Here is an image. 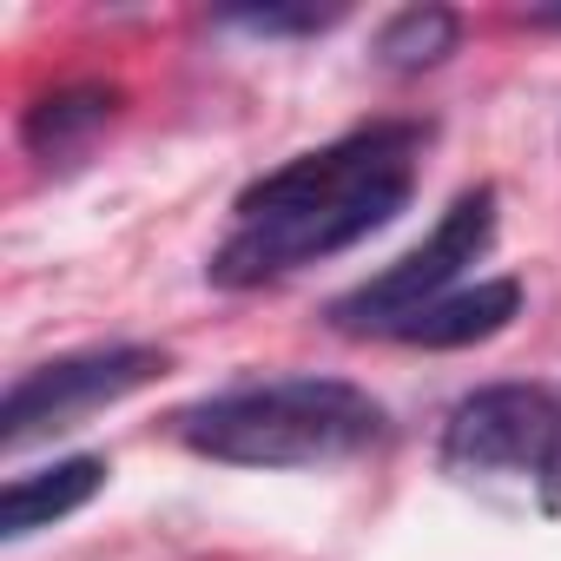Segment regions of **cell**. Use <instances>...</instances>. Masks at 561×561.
Returning <instances> with one entry per match:
<instances>
[{"label":"cell","mask_w":561,"mask_h":561,"mask_svg":"<svg viewBox=\"0 0 561 561\" xmlns=\"http://www.w3.org/2000/svg\"><path fill=\"white\" fill-rule=\"evenodd\" d=\"M416 152H423V126L377 119V126H357L291 165L251 179L238 192L231 238L211 251V285L251 291L285 271H305V264H324L364 244L410 205Z\"/></svg>","instance_id":"6da1fadb"},{"label":"cell","mask_w":561,"mask_h":561,"mask_svg":"<svg viewBox=\"0 0 561 561\" xmlns=\"http://www.w3.org/2000/svg\"><path fill=\"white\" fill-rule=\"evenodd\" d=\"M172 436L231 469H324L383 436V403L344 377H271L179 410Z\"/></svg>","instance_id":"7a4b0ae2"},{"label":"cell","mask_w":561,"mask_h":561,"mask_svg":"<svg viewBox=\"0 0 561 561\" xmlns=\"http://www.w3.org/2000/svg\"><path fill=\"white\" fill-rule=\"evenodd\" d=\"M489 244H495V185H469V192H456V205L436 218V231L416 251H403L390 271H377L370 285H357L351 298L331 305V324L351 337H390L423 305L462 291V271Z\"/></svg>","instance_id":"3957f363"},{"label":"cell","mask_w":561,"mask_h":561,"mask_svg":"<svg viewBox=\"0 0 561 561\" xmlns=\"http://www.w3.org/2000/svg\"><path fill=\"white\" fill-rule=\"evenodd\" d=\"M165 370H172V357L152 351V344H100V351L54 357V364L8 383V403H0V449H27L41 436H67L93 410L126 403L133 390L159 383Z\"/></svg>","instance_id":"277c9868"},{"label":"cell","mask_w":561,"mask_h":561,"mask_svg":"<svg viewBox=\"0 0 561 561\" xmlns=\"http://www.w3.org/2000/svg\"><path fill=\"white\" fill-rule=\"evenodd\" d=\"M561 403L541 383H489L462 397L443 423V469L456 476H535L554 469Z\"/></svg>","instance_id":"5b68a950"},{"label":"cell","mask_w":561,"mask_h":561,"mask_svg":"<svg viewBox=\"0 0 561 561\" xmlns=\"http://www.w3.org/2000/svg\"><path fill=\"white\" fill-rule=\"evenodd\" d=\"M515 311H522V285H515V277H482V285H462V291L423 305L390 337L416 344V351H462V344H489L495 331H508Z\"/></svg>","instance_id":"8992f818"},{"label":"cell","mask_w":561,"mask_h":561,"mask_svg":"<svg viewBox=\"0 0 561 561\" xmlns=\"http://www.w3.org/2000/svg\"><path fill=\"white\" fill-rule=\"evenodd\" d=\"M106 476H113L106 456H67V462L8 476V489H0V541H27L34 528L67 522L73 508H87L106 489Z\"/></svg>","instance_id":"52a82bcc"},{"label":"cell","mask_w":561,"mask_h":561,"mask_svg":"<svg viewBox=\"0 0 561 561\" xmlns=\"http://www.w3.org/2000/svg\"><path fill=\"white\" fill-rule=\"evenodd\" d=\"M113 113H119V93L113 87H60V93H47V100H34L27 106V119H21V139H27V152L34 159H80L106 126H113Z\"/></svg>","instance_id":"ba28073f"},{"label":"cell","mask_w":561,"mask_h":561,"mask_svg":"<svg viewBox=\"0 0 561 561\" xmlns=\"http://www.w3.org/2000/svg\"><path fill=\"white\" fill-rule=\"evenodd\" d=\"M456 41H462V21L449 8H403L377 34V67H390V73H430V67H443L456 54Z\"/></svg>","instance_id":"9c48e42d"},{"label":"cell","mask_w":561,"mask_h":561,"mask_svg":"<svg viewBox=\"0 0 561 561\" xmlns=\"http://www.w3.org/2000/svg\"><path fill=\"white\" fill-rule=\"evenodd\" d=\"M225 21L244 34H324L337 21V8H231Z\"/></svg>","instance_id":"30bf717a"},{"label":"cell","mask_w":561,"mask_h":561,"mask_svg":"<svg viewBox=\"0 0 561 561\" xmlns=\"http://www.w3.org/2000/svg\"><path fill=\"white\" fill-rule=\"evenodd\" d=\"M554 403H561V390H554ZM548 489L561 495V430H554V469H548Z\"/></svg>","instance_id":"8fae6325"}]
</instances>
